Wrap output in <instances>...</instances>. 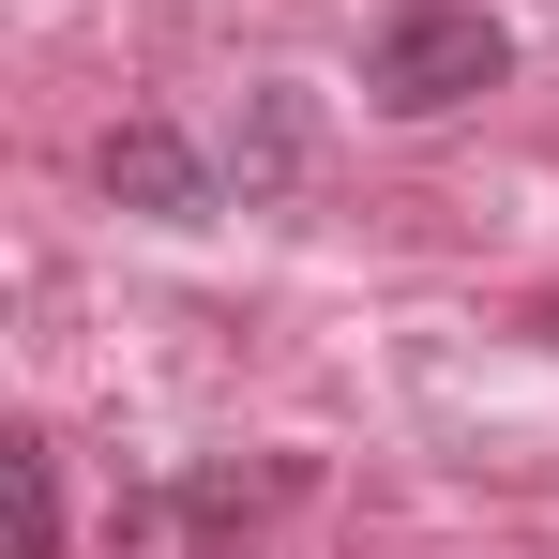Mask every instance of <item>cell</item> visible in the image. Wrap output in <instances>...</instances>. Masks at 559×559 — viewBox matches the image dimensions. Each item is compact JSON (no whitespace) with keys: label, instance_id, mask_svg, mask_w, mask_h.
<instances>
[{"label":"cell","instance_id":"1","mask_svg":"<svg viewBox=\"0 0 559 559\" xmlns=\"http://www.w3.org/2000/svg\"><path fill=\"white\" fill-rule=\"evenodd\" d=\"M514 76V31L484 15V0H393L364 46V106L378 121H454V106H484Z\"/></svg>","mask_w":559,"mask_h":559},{"label":"cell","instance_id":"2","mask_svg":"<svg viewBox=\"0 0 559 559\" xmlns=\"http://www.w3.org/2000/svg\"><path fill=\"white\" fill-rule=\"evenodd\" d=\"M92 182L121 197V212H167V227L212 212V167H197V136H167V121H121V136L92 152Z\"/></svg>","mask_w":559,"mask_h":559},{"label":"cell","instance_id":"3","mask_svg":"<svg viewBox=\"0 0 559 559\" xmlns=\"http://www.w3.org/2000/svg\"><path fill=\"white\" fill-rule=\"evenodd\" d=\"M318 167V121H302V92H242V121H227V182H242V212L258 197H287Z\"/></svg>","mask_w":559,"mask_h":559},{"label":"cell","instance_id":"4","mask_svg":"<svg viewBox=\"0 0 559 559\" xmlns=\"http://www.w3.org/2000/svg\"><path fill=\"white\" fill-rule=\"evenodd\" d=\"M0 514H15V559H61V454L31 424L0 439Z\"/></svg>","mask_w":559,"mask_h":559},{"label":"cell","instance_id":"5","mask_svg":"<svg viewBox=\"0 0 559 559\" xmlns=\"http://www.w3.org/2000/svg\"><path fill=\"white\" fill-rule=\"evenodd\" d=\"M273 499H287V468H212V484H182V530H197V545H227V530H258Z\"/></svg>","mask_w":559,"mask_h":559}]
</instances>
